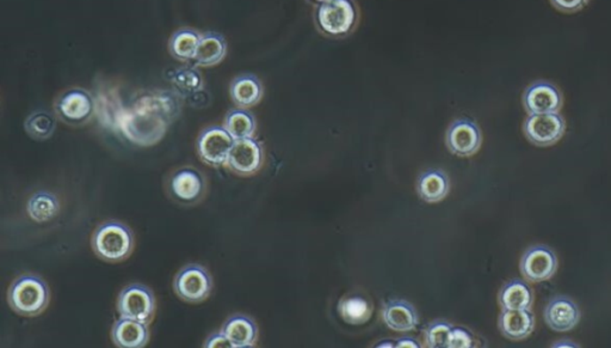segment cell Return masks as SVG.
Listing matches in <instances>:
<instances>
[{
    "label": "cell",
    "instance_id": "1",
    "mask_svg": "<svg viewBox=\"0 0 611 348\" xmlns=\"http://www.w3.org/2000/svg\"><path fill=\"white\" fill-rule=\"evenodd\" d=\"M179 114V102L169 92L143 95L129 109L116 112V125L133 144L151 146L159 143Z\"/></svg>",
    "mask_w": 611,
    "mask_h": 348
},
{
    "label": "cell",
    "instance_id": "2",
    "mask_svg": "<svg viewBox=\"0 0 611 348\" xmlns=\"http://www.w3.org/2000/svg\"><path fill=\"white\" fill-rule=\"evenodd\" d=\"M91 247L101 260L112 264L125 261L134 251V234L121 221H104L92 234Z\"/></svg>",
    "mask_w": 611,
    "mask_h": 348
},
{
    "label": "cell",
    "instance_id": "3",
    "mask_svg": "<svg viewBox=\"0 0 611 348\" xmlns=\"http://www.w3.org/2000/svg\"><path fill=\"white\" fill-rule=\"evenodd\" d=\"M8 303L10 308L20 316H39L50 305V286L39 275H20L10 285Z\"/></svg>",
    "mask_w": 611,
    "mask_h": 348
},
{
    "label": "cell",
    "instance_id": "4",
    "mask_svg": "<svg viewBox=\"0 0 611 348\" xmlns=\"http://www.w3.org/2000/svg\"><path fill=\"white\" fill-rule=\"evenodd\" d=\"M360 12L354 0H327L317 4L314 22L317 30L331 39H344L354 32Z\"/></svg>",
    "mask_w": 611,
    "mask_h": 348
},
{
    "label": "cell",
    "instance_id": "5",
    "mask_svg": "<svg viewBox=\"0 0 611 348\" xmlns=\"http://www.w3.org/2000/svg\"><path fill=\"white\" fill-rule=\"evenodd\" d=\"M167 194L175 203L194 206L203 200L207 193V179L194 166H182L171 174L166 182Z\"/></svg>",
    "mask_w": 611,
    "mask_h": 348
},
{
    "label": "cell",
    "instance_id": "6",
    "mask_svg": "<svg viewBox=\"0 0 611 348\" xmlns=\"http://www.w3.org/2000/svg\"><path fill=\"white\" fill-rule=\"evenodd\" d=\"M119 316L149 324L155 320L157 300L148 286L131 284L119 292L118 298Z\"/></svg>",
    "mask_w": 611,
    "mask_h": 348
},
{
    "label": "cell",
    "instance_id": "7",
    "mask_svg": "<svg viewBox=\"0 0 611 348\" xmlns=\"http://www.w3.org/2000/svg\"><path fill=\"white\" fill-rule=\"evenodd\" d=\"M173 290L183 302L200 305L213 291V278L203 266L187 265L177 273Z\"/></svg>",
    "mask_w": 611,
    "mask_h": 348
},
{
    "label": "cell",
    "instance_id": "8",
    "mask_svg": "<svg viewBox=\"0 0 611 348\" xmlns=\"http://www.w3.org/2000/svg\"><path fill=\"white\" fill-rule=\"evenodd\" d=\"M234 142L233 136L224 126H210L203 129L197 138V157L204 165L220 168L226 166Z\"/></svg>",
    "mask_w": 611,
    "mask_h": 348
},
{
    "label": "cell",
    "instance_id": "9",
    "mask_svg": "<svg viewBox=\"0 0 611 348\" xmlns=\"http://www.w3.org/2000/svg\"><path fill=\"white\" fill-rule=\"evenodd\" d=\"M57 118L65 124L81 126L88 124L95 115V104L90 92L80 88L63 92L54 105Z\"/></svg>",
    "mask_w": 611,
    "mask_h": 348
},
{
    "label": "cell",
    "instance_id": "10",
    "mask_svg": "<svg viewBox=\"0 0 611 348\" xmlns=\"http://www.w3.org/2000/svg\"><path fill=\"white\" fill-rule=\"evenodd\" d=\"M565 129V119L559 112L531 114L523 124L525 136L536 146L554 145L562 138Z\"/></svg>",
    "mask_w": 611,
    "mask_h": 348
},
{
    "label": "cell",
    "instance_id": "11",
    "mask_svg": "<svg viewBox=\"0 0 611 348\" xmlns=\"http://www.w3.org/2000/svg\"><path fill=\"white\" fill-rule=\"evenodd\" d=\"M520 268L529 282H547L558 269V258L547 245H532L522 257Z\"/></svg>",
    "mask_w": 611,
    "mask_h": 348
},
{
    "label": "cell",
    "instance_id": "12",
    "mask_svg": "<svg viewBox=\"0 0 611 348\" xmlns=\"http://www.w3.org/2000/svg\"><path fill=\"white\" fill-rule=\"evenodd\" d=\"M447 148L454 155L470 157L479 151L483 135L476 121L461 118L452 122L446 135Z\"/></svg>",
    "mask_w": 611,
    "mask_h": 348
},
{
    "label": "cell",
    "instance_id": "13",
    "mask_svg": "<svg viewBox=\"0 0 611 348\" xmlns=\"http://www.w3.org/2000/svg\"><path fill=\"white\" fill-rule=\"evenodd\" d=\"M264 152L255 138L235 141L228 156L226 168L239 176H252L261 170Z\"/></svg>",
    "mask_w": 611,
    "mask_h": 348
},
{
    "label": "cell",
    "instance_id": "14",
    "mask_svg": "<svg viewBox=\"0 0 611 348\" xmlns=\"http://www.w3.org/2000/svg\"><path fill=\"white\" fill-rule=\"evenodd\" d=\"M523 105L529 115L559 112L562 107V95L549 81H535L524 91Z\"/></svg>",
    "mask_w": 611,
    "mask_h": 348
},
{
    "label": "cell",
    "instance_id": "15",
    "mask_svg": "<svg viewBox=\"0 0 611 348\" xmlns=\"http://www.w3.org/2000/svg\"><path fill=\"white\" fill-rule=\"evenodd\" d=\"M546 323L555 332L564 333L575 329L580 320L578 306L568 297H555L545 310Z\"/></svg>",
    "mask_w": 611,
    "mask_h": 348
},
{
    "label": "cell",
    "instance_id": "16",
    "mask_svg": "<svg viewBox=\"0 0 611 348\" xmlns=\"http://www.w3.org/2000/svg\"><path fill=\"white\" fill-rule=\"evenodd\" d=\"M111 340L118 348H142L149 344V324L119 317L111 329Z\"/></svg>",
    "mask_w": 611,
    "mask_h": 348
},
{
    "label": "cell",
    "instance_id": "17",
    "mask_svg": "<svg viewBox=\"0 0 611 348\" xmlns=\"http://www.w3.org/2000/svg\"><path fill=\"white\" fill-rule=\"evenodd\" d=\"M382 319L388 329L398 333L411 332L418 326V313L415 306L404 299H392L385 303Z\"/></svg>",
    "mask_w": 611,
    "mask_h": 348
},
{
    "label": "cell",
    "instance_id": "18",
    "mask_svg": "<svg viewBox=\"0 0 611 348\" xmlns=\"http://www.w3.org/2000/svg\"><path fill=\"white\" fill-rule=\"evenodd\" d=\"M498 326L501 334L512 341L527 339L535 329V316L527 310H503Z\"/></svg>",
    "mask_w": 611,
    "mask_h": 348
},
{
    "label": "cell",
    "instance_id": "19",
    "mask_svg": "<svg viewBox=\"0 0 611 348\" xmlns=\"http://www.w3.org/2000/svg\"><path fill=\"white\" fill-rule=\"evenodd\" d=\"M221 332L230 340L233 348L255 347L258 340V327L250 316L237 315L231 316L224 323Z\"/></svg>",
    "mask_w": 611,
    "mask_h": 348
},
{
    "label": "cell",
    "instance_id": "20",
    "mask_svg": "<svg viewBox=\"0 0 611 348\" xmlns=\"http://www.w3.org/2000/svg\"><path fill=\"white\" fill-rule=\"evenodd\" d=\"M263 94H264V89H263L262 81L255 74H241L231 83V98L239 108L254 107L261 102Z\"/></svg>",
    "mask_w": 611,
    "mask_h": 348
},
{
    "label": "cell",
    "instance_id": "21",
    "mask_svg": "<svg viewBox=\"0 0 611 348\" xmlns=\"http://www.w3.org/2000/svg\"><path fill=\"white\" fill-rule=\"evenodd\" d=\"M227 43L223 35L218 33H206L201 36L194 63L200 67H211L220 64L226 57Z\"/></svg>",
    "mask_w": 611,
    "mask_h": 348
},
{
    "label": "cell",
    "instance_id": "22",
    "mask_svg": "<svg viewBox=\"0 0 611 348\" xmlns=\"http://www.w3.org/2000/svg\"><path fill=\"white\" fill-rule=\"evenodd\" d=\"M418 196L425 203H439L448 196L449 179L445 172L439 169H429L419 176L417 182Z\"/></svg>",
    "mask_w": 611,
    "mask_h": 348
},
{
    "label": "cell",
    "instance_id": "23",
    "mask_svg": "<svg viewBox=\"0 0 611 348\" xmlns=\"http://www.w3.org/2000/svg\"><path fill=\"white\" fill-rule=\"evenodd\" d=\"M500 305L503 310H527L534 303V292L523 281H511L501 288Z\"/></svg>",
    "mask_w": 611,
    "mask_h": 348
},
{
    "label": "cell",
    "instance_id": "24",
    "mask_svg": "<svg viewBox=\"0 0 611 348\" xmlns=\"http://www.w3.org/2000/svg\"><path fill=\"white\" fill-rule=\"evenodd\" d=\"M60 213L59 199L53 193L40 190L34 193L27 203V213L36 223H47Z\"/></svg>",
    "mask_w": 611,
    "mask_h": 348
},
{
    "label": "cell",
    "instance_id": "25",
    "mask_svg": "<svg viewBox=\"0 0 611 348\" xmlns=\"http://www.w3.org/2000/svg\"><path fill=\"white\" fill-rule=\"evenodd\" d=\"M338 313L347 323L360 326L370 320L373 306L364 297L350 296L340 300L338 305Z\"/></svg>",
    "mask_w": 611,
    "mask_h": 348
},
{
    "label": "cell",
    "instance_id": "26",
    "mask_svg": "<svg viewBox=\"0 0 611 348\" xmlns=\"http://www.w3.org/2000/svg\"><path fill=\"white\" fill-rule=\"evenodd\" d=\"M201 36L202 35H200L194 29L183 28L177 30L170 39V53L172 54L173 58L180 61H193L195 56H196Z\"/></svg>",
    "mask_w": 611,
    "mask_h": 348
},
{
    "label": "cell",
    "instance_id": "27",
    "mask_svg": "<svg viewBox=\"0 0 611 348\" xmlns=\"http://www.w3.org/2000/svg\"><path fill=\"white\" fill-rule=\"evenodd\" d=\"M224 128L233 136L234 141L254 138L256 128L255 116L244 108L232 109L225 118Z\"/></svg>",
    "mask_w": 611,
    "mask_h": 348
},
{
    "label": "cell",
    "instance_id": "28",
    "mask_svg": "<svg viewBox=\"0 0 611 348\" xmlns=\"http://www.w3.org/2000/svg\"><path fill=\"white\" fill-rule=\"evenodd\" d=\"M24 128L35 141H47L56 132L57 120L50 112H35L27 118Z\"/></svg>",
    "mask_w": 611,
    "mask_h": 348
},
{
    "label": "cell",
    "instance_id": "29",
    "mask_svg": "<svg viewBox=\"0 0 611 348\" xmlns=\"http://www.w3.org/2000/svg\"><path fill=\"white\" fill-rule=\"evenodd\" d=\"M453 324L447 321H435L425 329V346L430 348H448Z\"/></svg>",
    "mask_w": 611,
    "mask_h": 348
},
{
    "label": "cell",
    "instance_id": "30",
    "mask_svg": "<svg viewBox=\"0 0 611 348\" xmlns=\"http://www.w3.org/2000/svg\"><path fill=\"white\" fill-rule=\"evenodd\" d=\"M172 83L176 85L179 90L187 92L199 91L202 89V78L200 73L194 68H180L176 71L172 77Z\"/></svg>",
    "mask_w": 611,
    "mask_h": 348
},
{
    "label": "cell",
    "instance_id": "31",
    "mask_svg": "<svg viewBox=\"0 0 611 348\" xmlns=\"http://www.w3.org/2000/svg\"><path fill=\"white\" fill-rule=\"evenodd\" d=\"M474 334L464 327H453L448 340V348H473L477 347Z\"/></svg>",
    "mask_w": 611,
    "mask_h": 348
},
{
    "label": "cell",
    "instance_id": "32",
    "mask_svg": "<svg viewBox=\"0 0 611 348\" xmlns=\"http://www.w3.org/2000/svg\"><path fill=\"white\" fill-rule=\"evenodd\" d=\"M551 2L560 12H576L583 9L588 0H551Z\"/></svg>",
    "mask_w": 611,
    "mask_h": 348
},
{
    "label": "cell",
    "instance_id": "33",
    "mask_svg": "<svg viewBox=\"0 0 611 348\" xmlns=\"http://www.w3.org/2000/svg\"><path fill=\"white\" fill-rule=\"evenodd\" d=\"M203 346L206 348H233V346H232V344L230 343V340H228L227 337L225 336V334L223 332L211 334V336L208 337V339L206 340V343H204Z\"/></svg>",
    "mask_w": 611,
    "mask_h": 348
},
{
    "label": "cell",
    "instance_id": "34",
    "mask_svg": "<svg viewBox=\"0 0 611 348\" xmlns=\"http://www.w3.org/2000/svg\"><path fill=\"white\" fill-rule=\"evenodd\" d=\"M395 347H398V348H405V347L421 348V347H423V344L421 343H419L418 340L413 339V337H401V339L395 341Z\"/></svg>",
    "mask_w": 611,
    "mask_h": 348
},
{
    "label": "cell",
    "instance_id": "35",
    "mask_svg": "<svg viewBox=\"0 0 611 348\" xmlns=\"http://www.w3.org/2000/svg\"><path fill=\"white\" fill-rule=\"evenodd\" d=\"M552 347H579L578 344L573 343L571 340L556 341L552 344Z\"/></svg>",
    "mask_w": 611,
    "mask_h": 348
},
{
    "label": "cell",
    "instance_id": "36",
    "mask_svg": "<svg viewBox=\"0 0 611 348\" xmlns=\"http://www.w3.org/2000/svg\"><path fill=\"white\" fill-rule=\"evenodd\" d=\"M378 347H395V343L393 341H384V343H378Z\"/></svg>",
    "mask_w": 611,
    "mask_h": 348
},
{
    "label": "cell",
    "instance_id": "37",
    "mask_svg": "<svg viewBox=\"0 0 611 348\" xmlns=\"http://www.w3.org/2000/svg\"><path fill=\"white\" fill-rule=\"evenodd\" d=\"M312 2L317 3V4H322V3H325L327 0H312Z\"/></svg>",
    "mask_w": 611,
    "mask_h": 348
}]
</instances>
